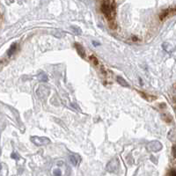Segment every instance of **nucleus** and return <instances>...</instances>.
I'll return each mask as SVG.
<instances>
[{"label": "nucleus", "instance_id": "1", "mask_svg": "<svg viewBox=\"0 0 176 176\" xmlns=\"http://www.w3.org/2000/svg\"><path fill=\"white\" fill-rule=\"evenodd\" d=\"M101 11L109 21H114L115 16V2L114 1H103L101 4Z\"/></svg>", "mask_w": 176, "mask_h": 176}, {"label": "nucleus", "instance_id": "2", "mask_svg": "<svg viewBox=\"0 0 176 176\" xmlns=\"http://www.w3.org/2000/svg\"><path fill=\"white\" fill-rule=\"evenodd\" d=\"M31 141L37 146L47 145L50 143V140L48 138H44V137H32Z\"/></svg>", "mask_w": 176, "mask_h": 176}, {"label": "nucleus", "instance_id": "3", "mask_svg": "<svg viewBox=\"0 0 176 176\" xmlns=\"http://www.w3.org/2000/svg\"><path fill=\"white\" fill-rule=\"evenodd\" d=\"M148 150L151 152H159L162 149V145L159 142V141H152L151 143H149L148 145Z\"/></svg>", "mask_w": 176, "mask_h": 176}, {"label": "nucleus", "instance_id": "4", "mask_svg": "<svg viewBox=\"0 0 176 176\" xmlns=\"http://www.w3.org/2000/svg\"><path fill=\"white\" fill-rule=\"evenodd\" d=\"M118 167H119V161L117 160H113L107 165V170L108 172H115L118 169Z\"/></svg>", "mask_w": 176, "mask_h": 176}, {"label": "nucleus", "instance_id": "5", "mask_svg": "<svg viewBox=\"0 0 176 176\" xmlns=\"http://www.w3.org/2000/svg\"><path fill=\"white\" fill-rule=\"evenodd\" d=\"M75 48L77 49V52L78 53V55L82 57V58H85L86 57V50L85 48L78 43H75Z\"/></svg>", "mask_w": 176, "mask_h": 176}, {"label": "nucleus", "instance_id": "6", "mask_svg": "<svg viewBox=\"0 0 176 176\" xmlns=\"http://www.w3.org/2000/svg\"><path fill=\"white\" fill-rule=\"evenodd\" d=\"M70 162L73 165V166H77L78 163L79 162V157L76 154H72L69 157Z\"/></svg>", "mask_w": 176, "mask_h": 176}, {"label": "nucleus", "instance_id": "7", "mask_svg": "<svg viewBox=\"0 0 176 176\" xmlns=\"http://www.w3.org/2000/svg\"><path fill=\"white\" fill-rule=\"evenodd\" d=\"M116 80H117V82H118L121 86H124V87H129V86H130L129 84L127 83V81H126L123 78H122V77H117Z\"/></svg>", "mask_w": 176, "mask_h": 176}, {"label": "nucleus", "instance_id": "8", "mask_svg": "<svg viewBox=\"0 0 176 176\" xmlns=\"http://www.w3.org/2000/svg\"><path fill=\"white\" fill-rule=\"evenodd\" d=\"M16 47H17L16 43H12V44L11 45L10 48H9L8 51H7L8 56H12V55L14 54V52H15V50H16Z\"/></svg>", "mask_w": 176, "mask_h": 176}, {"label": "nucleus", "instance_id": "9", "mask_svg": "<svg viewBox=\"0 0 176 176\" xmlns=\"http://www.w3.org/2000/svg\"><path fill=\"white\" fill-rule=\"evenodd\" d=\"M37 78L40 82H47L48 81V76L45 74V73H40L38 76H37Z\"/></svg>", "mask_w": 176, "mask_h": 176}, {"label": "nucleus", "instance_id": "10", "mask_svg": "<svg viewBox=\"0 0 176 176\" xmlns=\"http://www.w3.org/2000/svg\"><path fill=\"white\" fill-rule=\"evenodd\" d=\"M71 29L74 31V33H75L76 34H81V33H82V30H81L79 27H78V26H71Z\"/></svg>", "mask_w": 176, "mask_h": 176}, {"label": "nucleus", "instance_id": "11", "mask_svg": "<svg viewBox=\"0 0 176 176\" xmlns=\"http://www.w3.org/2000/svg\"><path fill=\"white\" fill-rule=\"evenodd\" d=\"M11 159H13V160H19L20 159L19 155L17 152H12V154L11 155Z\"/></svg>", "mask_w": 176, "mask_h": 176}, {"label": "nucleus", "instance_id": "12", "mask_svg": "<svg viewBox=\"0 0 176 176\" xmlns=\"http://www.w3.org/2000/svg\"><path fill=\"white\" fill-rule=\"evenodd\" d=\"M53 175H54L55 176H61L62 175V171H61L59 168L55 169V170L53 171Z\"/></svg>", "mask_w": 176, "mask_h": 176}, {"label": "nucleus", "instance_id": "13", "mask_svg": "<svg viewBox=\"0 0 176 176\" xmlns=\"http://www.w3.org/2000/svg\"><path fill=\"white\" fill-rule=\"evenodd\" d=\"M168 12H169V10H166V11H162V13H161V15H160V19H165V18H166V16H167V15H168Z\"/></svg>", "mask_w": 176, "mask_h": 176}, {"label": "nucleus", "instance_id": "14", "mask_svg": "<svg viewBox=\"0 0 176 176\" xmlns=\"http://www.w3.org/2000/svg\"><path fill=\"white\" fill-rule=\"evenodd\" d=\"M90 59H91V61H92V62H93V63L95 65H97V64H98V63H99V62H98V59H97V58H96V57H95L93 55H92V56H90Z\"/></svg>", "mask_w": 176, "mask_h": 176}, {"label": "nucleus", "instance_id": "15", "mask_svg": "<svg viewBox=\"0 0 176 176\" xmlns=\"http://www.w3.org/2000/svg\"><path fill=\"white\" fill-rule=\"evenodd\" d=\"M93 45L97 47V46H100V43L99 42H96V41H93Z\"/></svg>", "mask_w": 176, "mask_h": 176}, {"label": "nucleus", "instance_id": "16", "mask_svg": "<svg viewBox=\"0 0 176 176\" xmlns=\"http://www.w3.org/2000/svg\"><path fill=\"white\" fill-rule=\"evenodd\" d=\"M170 176H176L175 170H172V172H171V174H170Z\"/></svg>", "mask_w": 176, "mask_h": 176}, {"label": "nucleus", "instance_id": "17", "mask_svg": "<svg viewBox=\"0 0 176 176\" xmlns=\"http://www.w3.org/2000/svg\"><path fill=\"white\" fill-rule=\"evenodd\" d=\"M173 154L174 156H175V146H173Z\"/></svg>", "mask_w": 176, "mask_h": 176}, {"label": "nucleus", "instance_id": "18", "mask_svg": "<svg viewBox=\"0 0 176 176\" xmlns=\"http://www.w3.org/2000/svg\"><path fill=\"white\" fill-rule=\"evenodd\" d=\"M1 169H2V166H1V164H0V171H1Z\"/></svg>", "mask_w": 176, "mask_h": 176}]
</instances>
